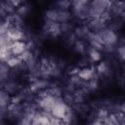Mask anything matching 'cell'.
<instances>
[{
  "instance_id": "obj_1",
  "label": "cell",
  "mask_w": 125,
  "mask_h": 125,
  "mask_svg": "<svg viewBox=\"0 0 125 125\" xmlns=\"http://www.w3.org/2000/svg\"><path fill=\"white\" fill-rule=\"evenodd\" d=\"M51 112H52V115L54 117L61 119V118H65L67 116L68 110H67L66 105L62 102L55 101L54 104L51 107Z\"/></svg>"
},
{
  "instance_id": "obj_2",
  "label": "cell",
  "mask_w": 125,
  "mask_h": 125,
  "mask_svg": "<svg viewBox=\"0 0 125 125\" xmlns=\"http://www.w3.org/2000/svg\"><path fill=\"white\" fill-rule=\"evenodd\" d=\"M25 45L23 42H21V40L19 41H15L11 46H10V52L13 53L14 55H21L22 52H24V48Z\"/></svg>"
},
{
  "instance_id": "obj_3",
  "label": "cell",
  "mask_w": 125,
  "mask_h": 125,
  "mask_svg": "<svg viewBox=\"0 0 125 125\" xmlns=\"http://www.w3.org/2000/svg\"><path fill=\"white\" fill-rule=\"evenodd\" d=\"M92 70L90 69V68H85V69H83L80 73H79V75H80V77L81 78H83V79H90L91 77H92Z\"/></svg>"
},
{
  "instance_id": "obj_4",
  "label": "cell",
  "mask_w": 125,
  "mask_h": 125,
  "mask_svg": "<svg viewBox=\"0 0 125 125\" xmlns=\"http://www.w3.org/2000/svg\"><path fill=\"white\" fill-rule=\"evenodd\" d=\"M7 104V95L6 93H0V106H4Z\"/></svg>"
},
{
  "instance_id": "obj_5",
  "label": "cell",
  "mask_w": 125,
  "mask_h": 125,
  "mask_svg": "<svg viewBox=\"0 0 125 125\" xmlns=\"http://www.w3.org/2000/svg\"><path fill=\"white\" fill-rule=\"evenodd\" d=\"M91 57L93 58V60L94 61H98L99 59H100V55H99V53L97 52V50H92V52H91Z\"/></svg>"
},
{
  "instance_id": "obj_6",
  "label": "cell",
  "mask_w": 125,
  "mask_h": 125,
  "mask_svg": "<svg viewBox=\"0 0 125 125\" xmlns=\"http://www.w3.org/2000/svg\"><path fill=\"white\" fill-rule=\"evenodd\" d=\"M8 64L10 66H15V65L18 64V60H16V59H10L8 61Z\"/></svg>"
}]
</instances>
